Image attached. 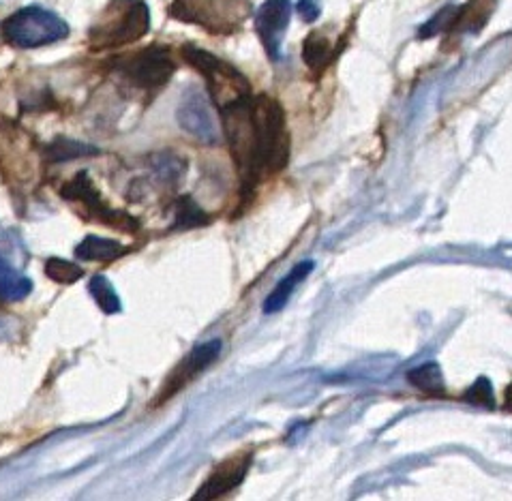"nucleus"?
Returning <instances> with one entry per match:
<instances>
[{"instance_id": "nucleus-1", "label": "nucleus", "mask_w": 512, "mask_h": 501, "mask_svg": "<svg viewBox=\"0 0 512 501\" xmlns=\"http://www.w3.org/2000/svg\"><path fill=\"white\" fill-rule=\"evenodd\" d=\"M221 125L245 200L290 161V131L283 105L270 95H247L219 110Z\"/></svg>"}, {"instance_id": "nucleus-2", "label": "nucleus", "mask_w": 512, "mask_h": 501, "mask_svg": "<svg viewBox=\"0 0 512 501\" xmlns=\"http://www.w3.org/2000/svg\"><path fill=\"white\" fill-rule=\"evenodd\" d=\"M150 30V9L144 0H110L88 30L93 52L118 50L140 41Z\"/></svg>"}, {"instance_id": "nucleus-3", "label": "nucleus", "mask_w": 512, "mask_h": 501, "mask_svg": "<svg viewBox=\"0 0 512 501\" xmlns=\"http://www.w3.org/2000/svg\"><path fill=\"white\" fill-rule=\"evenodd\" d=\"M251 0H172L170 18L210 35H236L251 18Z\"/></svg>"}, {"instance_id": "nucleus-4", "label": "nucleus", "mask_w": 512, "mask_h": 501, "mask_svg": "<svg viewBox=\"0 0 512 501\" xmlns=\"http://www.w3.org/2000/svg\"><path fill=\"white\" fill-rule=\"evenodd\" d=\"M114 71L123 82L148 99L168 84L176 73V60L168 45H148L144 50L112 60Z\"/></svg>"}, {"instance_id": "nucleus-5", "label": "nucleus", "mask_w": 512, "mask_h": 501, "mask_svg": "<svg viewBox=\"0 0 512 501\" xmlns=\"http://www.w3.org/2000/svg\"><path fill=\"white\" fill-rule=\"evenodd\" d=\"M180 54H183L185 63H189L206 80L208 99L215 103L217 110L238 101L240 97L251 95V84L245 75L240 73L234 65L225 63V60H221L219 56L210 54L191 43L183 45Z\"/></svg>"}, {"instance_id": "nucleus-6", "label": "nucleus", "mask_w": 512, "mask_h": 501, "mask_svg": "<svg viewBox=\"0 0 512 501\" xmlns=\"http://www.w3.org/2000/svg\"><path fill=\"white\" fill-rule=\"evenodd\" d=\"M69 35L67 22L43 7H24L3 22V37L13 48L35 50L63 41Z\"/></svg>"}, {"instance_id": "nucleus-7", "label": "nucleus", "mask_w": 512, "mask_h": 501, "mask_svg": "<svg viewBox=\"0 0 512 501\" xmlns=\"http://www.w3.org/2000/svg\"><path fill=\"white\" fill-rule=\"evenodd\" d=\"M60 195H63V200L78 204L84 210V217L95 223H103L108 227H114V230L129 232V234H135L142 227L138 217H131L125 210L112 208L103 200L99 189L95 187V182L90 180L88 172L75 174V178L69 180L67 185L60 189Z\"/></svg>"}, {"instance_id": "nucleus-8", "label": "nucleus", "mask_w": 512, "mask_h": 501, "mask_svg": "<svg viewBox=\"0 0 512 501\" xmlns=\"http://www.w3.org/2000/svg\"><path fill=\"white\" fill-rule=\"evenodd\" d=\"M223 349V343L221 339H213V341H206L202 345H198L193 349V352H189L183 360H180L178 367L168 375V379H165L161 390H159V397L155 399L153 405H163L168 403L172 397H176V394L187 388L189 382H193L195 377H198L202 371H206L210 364H213Z\"/></svg>"}, {"instance_id": "nucleus-9", "label": "nucleus", "mask_w": 512, "mask_h": 501, "mask_svg": "<svg viewBox=\"0 0 512 501\" xmlns=\"http://www.w3.org/2000/svg\"><path fill=\"white\" fill-rule=\"evenodd\" d=\"M292 13V0H266L258 13H255V30H258V37L273 63L281 60V43L285 30H288L292 22Z\"/></svg>"}, {"instance_id": "nucleus-10", "label": "nucleus", "mask_w": 512, "mask_h": 501, "mask_svg": "<svg viewBox=\"0 0 512 501\" xmlns=\"http://www.w3.org/2000/svg\"><path fill=\"white\" fill-rule=\"evenodd\" d=\"M178 125L183 127L193 140L202 144H217L219 142V125L217 118L210 110L208 97L202 95L200 90H189L183 97V103L176 112Z\"/></svg>"}, {"instance_id": "nucleus-11", "label": "nucleus", "mask_w": 512, "mask_h": 501, "mask_svg": "<svg viewBox=\"0 0 512 501\" xmlns=\"http://www.w3.org/2000/svg\"><path fill=\"white\" fill-rule=\"evenodd\" d=\"M251 463H253V452H238L234 457L221 461L213 469V474L204 480V484L198 489V493L193 495V499L202 501V499H219V497L230 495L245 482Z\"/></svg>"}, {"instance_id": "nucleus-12", "label": "nucleus", "mask_w": 512, "mask_h": 501, "mask_svg": "<svg viewBox=\"0 0 512 501\" xmlns=\"http://www.w3.org/2000/svg\"><path fill=\"white\" fill-rule=\"evenodd\" d=\"M341 52V43H333L326 35V30H313V33L303 43V60L315 75H320L333 63Z\"/></svg>"}, {"instance_id": "nucleus-13", "label": "nucleus", "mask_w": 512, "mask_h": 501, "mask_svg": "<svg viewBox=\"0 0 512 501\" xmlns=\"http://www.w3.org/2000/svg\"><path fill=\"white\" fill-rule=\"evenodd\" d=\"M498 7V0H470L468 5H459L457 9V18L450 33H459V35H476L483 30L491 15Z\"/></svg>"}, {"instance_id": "nucleus-14", "label": "nucleus", "mask_w": 512, "mask_h": 501, "mask_svg": "<svg viewBox=\"0 0 512 501\" xmlns=\"http://www.w3.org/2000/svg\"><path fill=\"white\" fill-rule=\"evenodd\" d=\"M313 268H315V264H313L311 260H305V262H300L298 266H294V268L288 272V275H285V277L275 285V290L270 292V296L266 298V302H264V313H266V315H273V313H279L285 305H288L296 287L311 275Z\"/></svg>"}, {"instance_id": "nucleus-15", "label": "nucleus", "mask_w": 512, "mask_h": 501, "mask_svg": "<svg viewBox=\"0 0 512 501\" xmlns=\"http://www.w3.org/2000/svg\"><path fill=\"white\" fill-rule=\"evenodd\" d=\"M127 253L123 242L101 236H86L78 247H75V257L84 262H114L118 257Z\"/></svg>"}, {"instance_id": "nucleus-16", "label": "nucleus", "mask_w": 512, "mask_h": 501, "mask_svg": "<svg viewBox=\"0 0 512 501\" xmlns=\"http://www.w3.org/2000/svg\"><path fill=\"white\" fill-rule=\"evenodd\" d=\"M33 292V281L0 257V302H20Z\"/></svg>"}, {"instance_id": "nucleus-17", "label": "nucleus", "mask_w": 512, "mask_h": 501, "mask_svg": "<svg viewBox=\"0 0 512 501\" xmlns=\"http://www.w3.org/2000/svg\"><path fill=\"white\" fill-rule=\"evenodd\" d=\"M408 382L418 388L420 392L431 394V397H446V382H444V373L440 369L438 362H425L420 367L412 369L408 373Z\"/></svg>"}, {"instance_id": "nucleus-18", "label": "nucleus", "mask_w": 512, "mask_h": 501, "mask_svg": "<svg viewBox=\"0 0 512 501\" xmlns=\"http://www.w3.org/2000/svg\"><path fill=\"white\" fill-rule=\"evenodd\" d=\"M174 230H195V227L210 225V217L202 210L200 204H195L193 197L183 195L174 202Z\"/></svg>"}, {"instance_id": "nucleus-19", "label": "nucleus", "mask_w": 512, "mask_h": 501, "mask_svg": "<svg viewBox=\"0 0 512 501\" xmlns=\"http://www.w3.org/2000/svg\"><path fill=\"white\" fill-rule=\"evenodd\" d=\"M88 292H90V296L95 298V302L103 313L114 315V313L123 311V302H120V298L114 290V285L110 283V279L105 275H95L93 279H90Z\"/></svg>"}, {"instance_id": "nucleus-20", "label": "nucleus", "mask_w": 512, "mask_h": 501, "mask_svg": "<svg viewBox=\"0 0 512 501\" xmlns=\"http://www.w3.org/2000/svg\"><path fill=\"white\" fill-rule=\"evenodd\" d=\"M97 155V148L86 146L82 142H75L69 138H56L48 148H45V159L60 163V161H71L80 157Z\"/></svg>"}, {"instance_id": "nucleus-21", "label": "nucleus", "mask_w": 512, "mask_h": 501, "mask_svg": "<svg viewBox=\"0 0 512 501\" xmlns=\"http://www.w3.org/2000/svg\"><path fill=\"white\" fill-rule=\"evenodd\" d=\"M45 275L60 285H71L84 277V270L78 264L63 260V257H50L45 262Z\"/></svg>"}, {"instance_id": "nucleus-22", "label": "nucleus", "mask_w": 512, "mask_h": 501, "mask_svg": "<svg viewBox=\"0 0 512 501\" xmlns=\"http://www.w3.org/2000/svg\"><path fill=\"white\" fill-rule=\"evenodd\" d=\"M457 9H459V5H448L442 11L435 13L425 26H420L418 39H431V37L450 33V28H453L455 18H457Z\"/></svg>"}, {"instance_id": "nucleus-23", "label": "nucleus", "mask_w": 512, "mask_h": 501, "mask_svg": "<svg viewBox=\"0 0 512 501\" xmlns=\"http://www.w3.org/2000/svg\"><path fill=\"white\" fill-rule=\"evenodd\" d=\"M463 399L468 401L470 405H476V407H485V409H495V407H498L491 379L485 377V375H480L476 379V382L468 388V392H465Z\"/></svg>"}, {"instance_id": "nucleus-24", "label": "nucleus", "mask_w": 512, "mask_h": 501, "mask_svg": "<svg viewBox=\"0 0 512 501\" xmlns=\"http://www.w3.org/2000/svg\"><path fill=\"white\" fill-rule=\"evenodd\" d=\"M296 11L303 18V22H315L322 13V3L320 0H298Z\"/></svg>"}]
</instances>
